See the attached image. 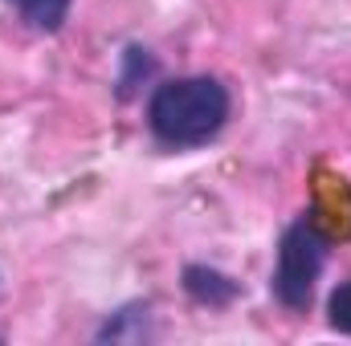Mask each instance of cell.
<instances>
[{"label":"cell","instance_id":"1","mask_svg":"<svg viewBox=\"0 0 351 346\" xmlns=\"http://www.w3.org/2000/svg\"><path fill=\"white\" fill-rule=\"evenodd\" d=\"M229 118V90L217 78H176L152 94L147 122L168 147H200Z\"/></svg>","mask_w":351,"mask_h":346},{"label":"cell","instance_id":"2","mask_svg":"<svg viewBox=\"0 0 351 346\" xmlns=\"http://www.w3.org/2000/svg\"><path fill=\"white\" fill-rule=\"evenodd\" d=\"M327 261V237L319 232L315 220H298L282 232L278 245V269H274V293L286 310H306L315 281Z\"/></svg>","mask_w":351,"mask_h":346},{"label":"cell","instance_id":"3","mask_svg":"<svg viewBox=\"0 0 351 346\" xmlns=\"http://www.w3.org/2000/svg\"><path fill=\"white\" fill-rule=\"evenodd\" d=\"M184 289H188L200 306H229V302L237 297V281H229L225 273L204 269V265H188V269H184Z\"/></svg>","mask_w":351,"mask_h":346},{"label":"cell","instance_id":"4","mask_svg":"<svg viewBox=\"0 0 351 346\" xmlns=\"http://www.w3.org/2000/svg\"><path fill=\"white\" fill-rule=\"evenodd\" d=\"M8 4L41 33H58L66 12H70V0H8Z\"/></svg>","mask_w":351,"mask_h":346},{"label":"cell","instance_id":"5","mask_svg":"<svg viewBox=\"0 0 351 346\" xmlns=\"http://www.w3.org/2000/svg\"><path fill=\"white\" fill-rule=\"evenodd\" d=\"M143 310H147V306H131V310H123L114 322H106V326L98 330V338H102V343H106V338H110V343H123V338H127V343H139V338H147L143 330H131V322H135Z\"/></svg>","mask_w":351,"mask_h":346},{"label":"cell","instance_id":"6","mask_svg":"<svg viewBox=\"0 0 351 346\" xmlns=\"http://www.w3.org/2000/svg\"><path fill=\"white\" fill-rule=\"evenodd\" d=\"M327 318H331V326H335L339 334H351V281H343V285L331 293V302H327Z\"/></svg>","mask_w":351,"mask_h":346},{"label":"cell","instance_id":"7","mask_svg":"<svg viewBox=\"0 0 351 346\" xmlns=\"http://www.w3.org/2000/svg\"><path fill=\"white\" fill-rule=\"evenodd\" d=\"M139 74H143V78L152 74V57H147V49L131 45V49H127V74L119 78V94H123V98H131V90H135V78H139Z\"/></svg>","mask_w":351,"mask_h":346}]
</instances>
